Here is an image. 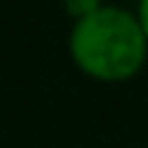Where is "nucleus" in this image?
<instances>
[{"mask_svg": "<svg viewBox=\"0 0 148 148\" xmlns=\"http://www.w3.org/2000/svg\"><path fill=\"white\" fill-rule=\"evenodd\" d=\"M136 21H139V26H142V32H145V38H148V0H139V6H136Z\"/></svg>", "mask_w": 148, "mask_h": 148, "instance_id": "3", "label": "nucleus"}, {"mask_svg": "<svg viewBox=\"0 0 148 148\" xmlns=\"http://www.w3.org/2000/svg\"><path fill=\"white\" fill-rule=\"evenodd\" d=\"M70 55L90 79L125 82L142 70L148 58V38L134 12L102 6L90 18L73 23Z\"/></svg>", "mask_w": 148, "mask_h": 148, "instance_id": "1", "label": "nucleus"}, {"mask_svg": "<svg viewBox=\"0 0 148 148\" xmlns=\"http://www.w3.org/2000/svg\"><path fill=\"white\" fill-rule=\"evenodd\" d=\"M61 3H64V9H67V15H70L73 21L90 18L93 12L102 9V0H61Z\"/></svg>", "mask_w": 148, "mask_h": 148, "instance_id": "2", "label": "nucleus"}]
</instances>
